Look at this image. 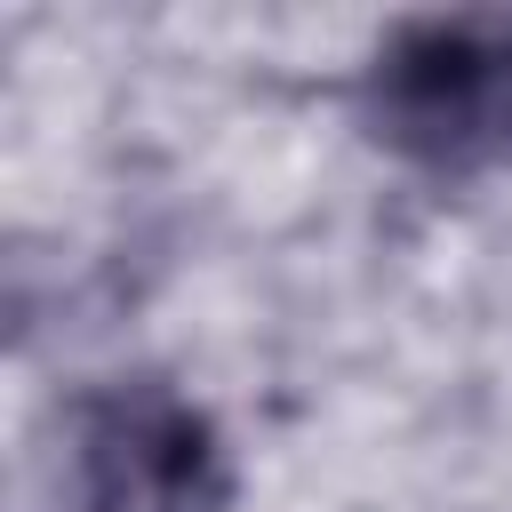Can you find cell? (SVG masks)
<instances>
[{"mask_svg": "<svg viewBox=\"0 0 512 512\" xmlns=\"http://www.w3.org/2000/svg\"><path fill=\"white\" fill-rule=\"evenodd\" d=\"M80 512H208L224 488L216 432L176 384H112L72 416Z\"/></svg>", "mask_w": 512, "mask_h": 512, "instance_id": "cell-1", "label": "cell"}]
</instances>
